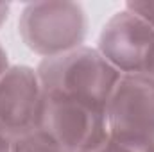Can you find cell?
Returning <instances> with one entry per match:
<instances>
[{"mask_svg": "<svg viewBox=\"0 0 154 152\" xmlns=\"http://www.w3.org/2000/svg\"><path fill=\"white\" fill-rule=\"evenodd\" d=\"M45 95L65 97L99 109H106L120 74L97 47L81 45L74 50L41 59L36 68Z\"/></svg>", "mask_w": 154, "mask_h": 152, "instance_id": "cell-1", "label": "cell"}, {"mask_svg": "<svg viewBox=\"0 0 154 152\" xmlns=\"http://www.w3.org/2000/svg\"><path fill=\"white\" fill-rule=\"evenodd\" d=\"M18 32L34 54L48 59L84 43L88 18L77 2H32L22 11Z\"/></svg>", "mask_w": 154, "mask_h": 152, "instance_id": "cell-2", "label": "cell"}, {"mask_svg": "<svg viewBox=\"0 0 154 152\" xmlns=\"http://www.w3.org/2000/svg\"><path fill=\"white\" fill-rule=\"evenodd\" d=\"M65 152H102L111 140L106 109L45 95L41 127Z\"/></svg>", "mask_w": 154, "mask_h": 152, "instance_id": "cell-3", "label": "cell"}, {"mask_svg": "<svg viewBox=\"0 0 154 152\" xmlns=\"http://www.w3.org/2000/svg\"><path fill=\"white\" fill-rule=\"evenodd\" d=\"M97 50L120 75L154 77V27L127 7L104 23Z\"/></svg>", "mask_w": 154, "mask_h": 152, "instance_id": "cell-4", "label": "cell"}, {"mask_svg": "<svg viewBox=\"0 0 154 152\" xmlns=\"http://www.w3.org/2000/svg\"><path fill=\"white\" fill-rule=\"evenodd\" d=\"M45 90L36 68L11 65L0 79V132L18 140L41 127Z\"/></svg>", "mask_w": 154, "mask_h": 152, "instance_id": "cell-5", "label": "cell"}, {"mask_svg": "<svg viewBox=\"0 0 154 152\" xmlns=\"http://www.w3.org/2000/svg\"><path fill=\"white\" fill-rule=\"evenodd\" d=\"M106 116L111 138L154 143V77L120 75Z\"/></svg>", "mask_w": 154, "mask_h": 152, "instance_id": "cell-6", "label": "cell"}, {"mask_svg": "<svg viewBox=\"0 0 154 152\" xmlns=\"http://www.w3.org/2000/svg\"><path fill=\"white\" fill-rule=\"evenodd\" d=\"M14 152H65L57 143H54L43 131H36L16 140Z\"/></svg>", "mask_w": 154, "mask_h": 152, "instance_id": "cell-7", "label": "cell"}, {"mask_svg": "<svg viewBox=\"0 0 154 152\" xmlns=\"http://www.w3.org/2000/svg\"><path fill=\"white\" fill-rule=\"evenodd\" d=\"M102 152H154V143L140 141V140L111 138Z\"/></svg>", "mask_w": 154, "mask_h": 152, "instance_id": "cell-8", "label": "cell"}, {"mask_svg": "<svg viewBox=\"0 0 154 152\" xmlns=\"http://www.w3.org/2000/svg\"><path fill=\"white\" fill-rule=\"evenodd\" d=\"M125 7L136 13L138 16H142L154 27V2H127Z\"/></svg>", "mask_w": 154, "mask_h": 152, "instance_id": "cell-9", "label": "cell"}, {"mask_svg": "<svg viewBox=\"0 0 154 152\" xmlns=\"http://www.w3.org/2000/svg\"><path fill=\"white\" fill-rule=\"evenodd\" d=\"M14 145H16V140L0 132V152H14Z\"/></svg>", "mask_w": 154, "mask_h": 152, "instance_id": "cell-10", "label": "cell"}, {"mask_svg": "<svg viewBox=\"0 0 154 152\" xmlns=\"http://www.w3.org/2000/svg\"><path fill=\"white\" fill-rule=\"evenodd\" d=\"M9 57H7V52H5V48L0 45V79H2V75L9 70Z\"/></svg>", "mask_w": 154, "mask_h": 152, "instance_id": "cell-11", "label": "cell"}, {"mask_svg": "<svg viewBox=\"0 0 154 152\" xmlns=\"http://www.w3.org/2000/svg\"><path fill=\"white\" fill-rule=\"evenodd\" d=\"M9 9H11L9 4H0V27H2V23L7 20V16H9Z\"/></svg>", "mask_w": 154, "mask_h": 152, "instance_id": "cell-12", "label": "cell"}]
</instances>
